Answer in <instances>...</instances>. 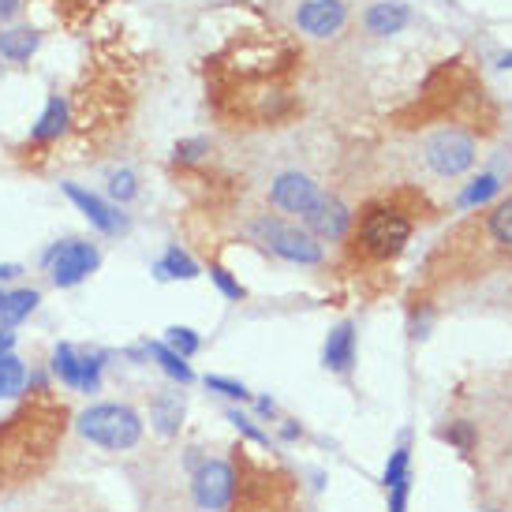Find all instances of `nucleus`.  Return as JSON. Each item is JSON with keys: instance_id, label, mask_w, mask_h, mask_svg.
Masks as SVG:
<instances>
[{"instance_id": "f257e3e1", "label": "nucleus", "mask_w": 512, "mask_h": 512, "mask_svg": "<svg viewBox=\"0 0 512 512\" xmlns=\"http://www.w3.org/2000/svg\"><path fill=\"white\" fill-rule=\"evenodd\" d=\"M299 60L303 53L277 30L270 38H236L225 53L206 60L217 116L232 120V128H262L285 120L292 113V94L281 86V79Z\"/></svg>"}, {"instance_id": "f03ea898", "label": "nucleus", "mask_w": 512, "mask_h": 512, "mask_svg": "<svg viewBox=\"0 0 512 512\" xmlns=\"http://www.w3.org/2000/svg\"><path fill=\"white\" fill-rule=\"evenodd\" d=\"M68 430V408L38 389L8 419H0V490L34 483L57 456Z\"/></svg>"}, {"instance_id": "7ed1b4c3", "label": "nucleus", "mask_w": 512, "mask_h": 512, "mask_svg": "<svg viewBox=\"0 0 512 512\" xmlns=\"http://www.w3.org/2000/svg\"><path fill=\"white\" fill-rule=\"evenodd\" d=\"M412 195H393V199H374L359 210L356 232L348 236V251L359 262H389L397 258L415 228Z\"/></svg>"}, {"instance_id": "20e7f679", "label": "nucleus", "mask_w": 512, "mask_h": 512, "mask_svg": "<svg viewBox=\"0 0 512 512\" xmlns=\"http://www.w3.org/2000/svg\"><path fill=\"white\" fill-rule=\"evenodd\" d=\"M236 494H232V512H292L296 501V479L281 468H270L251 456H236Z\"/></svg>"}, {"instance_id": "39448f33", "label": "nucleus", "mask_w": 512, "mask_h": 512, "mask_svg": "<svg viewBox=\"0 0 512 512\" xmlns=\"http://www.w3.org/2000/svg\"><path fill=\"white\" fill-rule=\"evenodd\" d=\"M75 427L86 441H94L101 449H113V453L135 449L143 441V419L128 404H94L75 419Z\"/></svg>"}, {"instance_id": "423d86ee", "label": "nucleus", "mask_w": 512, "mask_h": 512, "mask_svg": "<svg viewBox=\"0 0 512 512\" xmlns=\"http://www.w3.org/2000/svg\"><path fill=\"white\" fill-rule=\"evenodd\" d=\"M255 232L258 240L270 247L273 255H281L285 262H299V266H318L322 262V243L314 240L311 232H303L296 225H285V221H277V217H258L255 221Z\"/></svg>"}, {"instance_id": "0eeeda50", "label": "nucleus", "mask_w": 512, "mask_h": 512, "mask_svg": "<svg viewBox=\"0 0 512 512\" xmlns=\"http://www.w3.org/2000/svg\"><path fill=\"white\" fill-rule=\"evenodd\" d=\"M423 157L438 176H460L475 165V135L464 128H441L427 139Z\"/></svg>"}, {"instance_id": "6e6552de", "label": "nucleus", "mask_w": 512, "mask_h": 512, "mask_svg": "<svg viewBox=\"0 0 512 512\" xmlns=\"http://www.w3.org/2000/svg\"><path fill=\"white\" fill-rule=\"evenodd\" d=\"M98 247L94 243H83V240H68V243H57L49 255H45V266H49V277H53V285L60 288H75L79 281H86L90 273L98 270Z\"/></svg>"}, {"instance_id": "1a4fd4ad", "label": "nucleus", "mask_w": 512, "mask_h": 512, "mask_svg": "<svg viewBox=\"0 0 512 512\" xmlns=\"http://www.w3.org/2000/svg\"><path fill=\"white\" fill-rule=\"evenodd\" d=\"M191 490H195L199 509L225 512L232 505V494H236V468L228 460H202L199 468H195Z\"/></svg>"}, {"instance_id": "9d476101", "label": "nucleus", "mask_w": 512, "mask_h": 512, "mask_svg": "<svg viewBox=\"0 0 512 512\" xmlns=\"http://www.w3.org/2000/svg\"><path fill=\"white\" fill-rule=\"evenodd\" d=\"M322 199V191L314 184L311 176H303V172H281L270 187V202L277 210H285V214H299L307 217L318 206Z\"/></svg>"}, {"instance_id": "9b49d317", "label": "nucleus", "mask_w": 512, "mask_h": 512, "mask_svg": "<svg viewBox=\"0 0 512 512\" xmlns=\"http://www.w3.org/2000/svg\"><path fill=\"white\" fill-rule=\"evenodd\" d=\"M68 124H72V105L60 98V94H53V98H49V105H45L42 120H38V124H34V131H30L23 154H30V150L38 154V150H45V146L60 143V135L68 131Z\"/></svg>"}, {"instance_id": "f8f14e48", "label": "nucleus", "mask_w": 512, "mask_h": 512, "mask_svg": "<svg viewBox=\"0 0 512 512\" xmlns=\"http://www.w3.org/2000/svg\"><path fill=\"white\" fill-rule=\"evenodd\" d=\"M64 195L83 210L86 217H90V225L101 228V232H109V236H116V232H124L128 228V217L120 214L116 206H109L105 199H98L94 191H86V187L79 184H64Z\"/></svg>"}, {"instance_id": "ddd939ff", "label": "nucleus", "mask_w": 512, "mask_h": 512, "mask_svg": "<svg viewBox=\"0 0 512 512\" xmlns=\"http://www.w3.org/2000/svg\"><path fill=\"white\" fill-rule=\"evenodd\" d=\"M296 23H299V30L326 38V34H333V30H341L344 4H341V0H307V4L299 8Z\"/></svg>"}, {"instance_id": "4468645a", "label": "nucleus", "mask_w": 512, "mask_h": 512, "mask_svg": "<svg viewBox=\"0 0 512 512\" xmlns=\"http://www.w3.org/2000/svg\"><path fill=\"white\" fill-rule=\"evenodd\" d=\"M303 221H307L314 236H322V240H344V236H348V225H352V214H348L337 199H326V195H322L318 206H314Z\"/></svg>"}, {"instance_id": "2eb2a0df", "label": "nucleus", "mask_w": 512, "mask_h": 512, "mask_svg": "<svg viewBox=\"0 0 512 512\" xmlns=\"http://www.w3.org/2000/svg\"><path fill=\"white\" fill-rule=\"evenodd\" d=\"M322 363H326L333 374H348V370H352V363H356V326H352V322H341V326L326 337Z\"/></svg>"}, {"instance_id": "dca6fc26", "label": "nucleus", "mask_w": 512, "mask_h": 512, "mask_svg": "<svg viewBox=\"0 0 512 512\" xmlns=\"http://www.w3.org/2000/svg\"><path fill=\"white\" fill-rule=\"evenodd\" d=\"M150 423L161 438H172L184 423V397L180 393H157L154 404H150Z\"/></svg>"}, {"instance_id": "f3484780", "label": "nucleus", "mask_w": 512, "mask_h": 512, "mask_svg": "<svg viewBox=\"0 0 512 512\" xmlns=\"http://www.w3.org/2000/svg\"><path fill=\"white\" fill-rule=\"evenodd\" d=\"M483 232L490 236V243H498L501 251H512V195L501 199L483 221Z\"/></svg>"}, {"instance_id": "a211bd4d", "label": "nucleus", "mask_w": 512, "mask_h": 512, "mask_svg": "<svg viewBox=\"0 0 512 512\" xmlns=\"http://www.w3.org/2000/svg\"><path fill=\"white\" fill-rule=\"evenodd\" d=\"M38 30H30V27H15V30H4L0 34V57H8V60H30V53L38 49Z\"/></svg>"}, {"instance_id": "6ab92c4d", "label": "nucleus", "mask_w": 512, "mask_h": 512, "mask_svg": "<svg viewBox=\"0 0 512 512\" xmlns=\"http://www.w3.org/2000/svg\"><path fill=\"white\" fill-rule=\"evenodd\" d=\"M38 292H34V288H19V292H8V296H4V307H0V326H19V322H23V318H27L30 311H34V307H38Z\"/></svg>"}, {"instance_id": "aec40b11", "label": "nucleus", "mask_w": 512, "mask_h": 512, "mask_svg": "<svg viewBox=\"0 0 512 512\" xmlns=\"http://www.w3.org/2000/svg\"><path fill=\"white\" fill-rule=\"evenodd\" d=\"M404 23H408V8L404 4H374L367 12L370 34H397Z\"/></svg>"}, {"instance_id": "412c9836", "label": "nucleus", "mask_w": 512, "mask_h": 512, "mask_svg": "<svg viewBox=\"0 0 512 512\" xmlns=\"http://www.w3.org/2000/svg\"><path fill=\"white\" fill-rule=\"evenodd\" d=\"M27 385V367L19 356H0V397H19Z\"/></svg>"}, {"instance_id": "4be33fe9", "label": "nucleus", "mask_w": 512, "mask_h": 512, "mask_svg": "<svg viewBox=\"0 0 512 512\" xmlns=\"http://www.w3.org/2000/svg\"><path fill=\"white\" fill-rule=\"evenodd\" d=\"M79 363H83V352H75L72 344H57V352H53V374L64 385H72V389H79Z\"/></svg>"}, {"instance_id": "5701e85b", "label": "nucleus", "mask_w": 512, "mask_h": 512, "mask_svg": "<svg viewBox=\"0 0 512 512\" xmlns=\"http://www.w3.org/2000/svg\"><path fill=\"white\" fill-rule=\"evenodd\" d=\"M157 277H176V281H191V277H199V266L191 262V258L180 251V247H169L165 258L157 262Z\"/></svg>"}, {"instance_id": "b1692460", "label": "nucleus", "mask_w": 512, "mask_h": 512, "mask_svg": "<svg viewBox=\"0 0 512 512\" xmlns=\"http://www.w3.org/2000/svg\"><path fill=\"white\" fill-rule=\"evenodd\" d=\"M49 4L57 8V15L68 27H79V23H86L98 8H105L109 0H49Z\"/></svg>"}, {"instance_id": "393cba45", "label": "nucleus", "mask_w": 512, "mask_h": 512, "mask_svg": "<svg viewBox=\"0 0 512 512\" xmlns=\"http://www.w3.org/2000/svg\"><path fill=\"white\" fill-rule=\"evenodd\" d=\"M150 356H154L157 363H161V370H165L169 378H176L180 385H187L191 378H195V374H191V367H187V359H184V356H176V352H172V348H165L161 341L150 344Z\"/></svg>"}, {"instance_id": "a878e982", "label": "nucleus", "mask_w": 512, "mask_h": 512, "mask_svg": "<svg viewBox=\"0 0 512 512\" xmlns=\"http://www.w3.org/2000/svg\"><path fill=\"white\" fill-rule=\"evenodd\" d=\"M165 348H172L176 356H184V359H191L195 352L202 348V341H199V333L195 329H187V326H172L169 333H165Z\"/></svg>"}, {"instance_id": "bb28decb", "label": "nucleus", "mask_w": 512, "mask_h": 512, "mask_svg": "<svg viewBox=\"0 0 512 512\" xmlns=\"http://www.w3.org/2000/svg\"><path fill=\"white\" fill-rule=\"evenodd\" d=\"M408 464H412V449L400 445L397 453L389 456V464H385V490L397 483H408Z\"/></svg>"}, {"instance_id": "cd10ccee", "label": "nucleus", "mask_w": 512, "mask_h": 512, "mask_svg": "<svg viewBox=\"0 0 512 512\" xmlns=\"http://www.w3.org/2000/svg\"><path fill=\"white\" fill-rule=\"evenodd\" d=\"M109 195H113L116 202H131L135 195H139V180H135V172L131 169H120L109 176Z\"/></svg>"}, {"instance_id": "c85d7f7f", "label": "nucleus", "mask_w": 512, "mask_h": 512, "mask_svg": "<svg viewBox=\"0 0 512 512\" xmlns=\"http://www.w3.org/2000/svg\"><path fill=\"white\" fill-rule=\"evenodd\" d=\"M498 176H479V180H471V187L460 195V206H479L486 202L490 195H498Z\"/></svg>"}, {"instance_id": "c756f323", "label": "nucleus", "mask_w": 512, "mask_h": 512, "mask_svg": "<svg viewBox=\"0 0 512 512\" xmlns=\"http://www.w3.org/2000/svg\"><path fill=\"white\" fill-rule=\"evenodd\" d=\"M101 367H105V359L86 352L83 363H79V389H83V393H94L101 385Z\"/></svg>"}, {"instance_id": "7c9ffc66", "label": "nucleus", "mask_w": 512, "mask_h": 512, "mask_svg": "<svg viewBox=\"0 0 512 512\" xmlns=\"http://www.w3.org/2000/svg\"><path fill=\"white\" fill-rule=\"evenodd\" d=\"M441 438L445 441H453L456 449H460V453H468L471 445H475V427H471V423H464V419H460V423H453V427H445L441 430Z\"/></svg>"}, {"instance_id": "2f4dec72", "label": "nucleus", "mask_w": 512, "mask_h": 512, "mask_svg": "<svg viewBox=\"0 0 512 512\" xmlns=\"http://www.w3.org/2000/svg\"><path fill=\"white\" fill-rule=\"evenodd\" d=\"M206 385L214 389V393H221V397H228V400H251V393H247V385H240V382H232V378H206Z\"/></svg>"}, {"instance_id": "473e14b6", "label": "nucleus", "mask_w": 512, "mask_h": 512, "mask_svg": "<svg viewBox=\"0 0 512 512\" xmlns=\"http://www.w3.org/2000/svg\"><path fill=\"white\" fill-rule=\"evenodd\" d=\"M210 277H214V285L225 292L228 299H243L247 292H243V285L240 281H232V273L225 270V266H210Z\"/></svg>"}, {"instance_id": "72a5a7b5", "label": "nucleus", "mask_w": 512, "mask_h": 512, "mask_svg": "<svg viewBox=\"0 0 512 512\" xmlns=\"http://www.w3.org/2000/svg\"><path fill=\"white\" fill-rule=\"evenodd\" d=\"M228 423H232V427H236V430H243V434H247V438H251V441H258V445H266V434H262V430H255V423H251L247 415L228 412Z\"/></svg>"}, {"instance_id": "f704fd0d", "label": "nucleus", "mask_w": 512, "mask_h": 512, "mask_svg": "<svg viewBox=\"0 0 512 512\" xmlns=\"http://www.w3.org/2000/svg\"><path fill=\"white\" fill-rule=\"evenodd\" d=\"M206 150H210V146H206V139H191V143H180V146H176V161H199Z\"/></svg>"}, {"instance_id": "c9c22d12", "label": "nucleus", "mask_w": 512, "mask_h": 512, "mask_svg": "<svg viewBox=\"0 0 512 512\" xmlns=\"http://www.w3.org/2000/svg\"><path fill=\"white\" fill-rule=\"evenodd\" d=\"M389 512H408V483L389 486Z\"/></svg>"}, {"instance_id": "e433bc0d", "label": "nucleus", "mask_w": 512, "mask_h": 512, "mask_svg": "<svg viewBox=\"0 0 512 512\" xmlns=\"http://www.w3.org/2000/svg\"><path fill=\"white\" fill-rule=\"evenodd\" d=\"M15 348V333L8 326H0V356H8Z\"/></svg>"}, {"instance_id": "4c0bfd02", "label": "nucleus", "mask_w": 512, "mask_h": 512, "mask_svg": "<svg viewBox=\"0 0 512 512\" xmlns=\"http://www.w3.org/2000/svg\"><path fill=\"white\" fill-rule=\"evenodd\" d=\"M19 12V0H0V19H12Z\"/></svg>"}, {"instance_id": "58836bf2", "label": "nucleus", "mask_w": 512, "mask_h": 512, "mask_svg": "<svg viewBox=\"0 0 512 512\" xmlns=\"http://www.w3.org/2000/svg\"><path fill=\"white\" fill-rule=\"evenodd\" d=\"M258 412H262V415H273L277 408H273V400H270V397H262V400H258Z\"/></svg>"}, {"instance_id": "ea45409f", "label": "nucleus", "mask_w": 512, "mask_h": 512, "mask_svg": "<svg viewBox=\"0 0 512 512\" xmlns=\"http://www.w3.org/2000/svg\"><path fill=\"white\" fill-rule=\"evenodd\" d=\"M281 434H285V438H296V434H299V427H296V423H292V419H288V427L281 430Z\"/></svg>"}, {"instance_id": "a19ab883", "label": "nucleus", "mask_w": 512, "mask_h": 512, "mask_svg": "<svg viewBox=\"0 0 512 512\" xmlns=\"http://www.w3.org/2000/svg\"><path fill=\"white\" fill-rule=\"evenodd\" d=\"M15 273H19L15 266H0V277H15Z\"/></svg>"}, {"instance_id": "79ce46f5", "label": "nucleus", "mask_w": 512, "mask_h": 512, "mask_svg": "<svg viewBox=\"0 0 512 512\" xmlns=\"http://www.w3.org/2000/svg\"><path fill=\"white\" fill-rule=\"evenodd\" d=\"M501 64H505V68H512V53H505V57H501Z\"/></svg>"}, {"instance_id": "37998d69", "label": "nucleus", "mask_w": 512, "mask_h": 512, "mask_svg": "<svg viewBox=\"0 0 512 512\" xmlns=\"http://www.w3.org/2000/svg\"><path fill=\"white\" fill-rule=\"evenodd\" d=\"M0 307H4V292H0Z\"/></svg>"}]
</instances>
